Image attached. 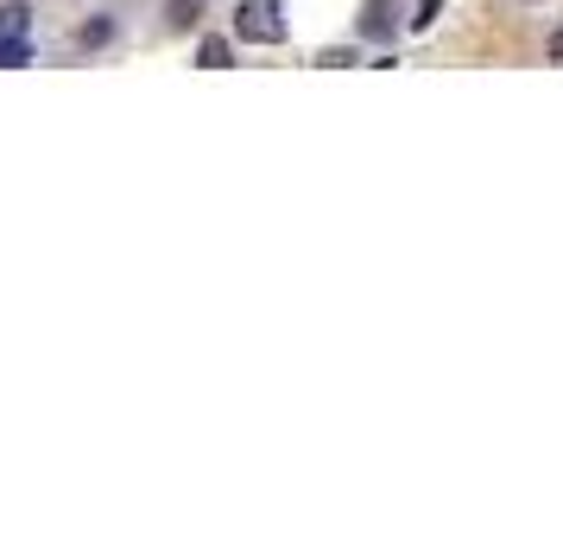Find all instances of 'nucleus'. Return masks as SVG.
<instances>
[{"instance_id":"obj_9","label":"nucleus","mask_w":563,"mask_h":545,"mask_svg":"<svg viewBox=\"0 0 563 545\" xmlns=\"http://www.w3.org/2000/svg\"><path fill=\"white\" fill-rule=\"evenodd\" d=\"M551 64H563V26L551 32Z\"/></svg>"},{"instance_id":"obj_7","label":"nucleus","mask_w":563,"mask_h":545,"mask_svg":"<svg viewBox=\"0 0 563 545\" xmlns=\"http://www.w3.org/2000/svg\"><path fill=\"white\" fill-rule=\"evenodd\" d=\"M437 13H443V0H418V13H411V32H431Z\"/></svg>"},{"instance_id":"obj_1","label":"nucleus","mask_w":563,"mask_h":545,"mask_svg":"<svg viewBox=\"0 0 563 545\" xmlns=\"http://www.w3.org/2000/svg\"><path fill=\"white\" fill-rule=\"evenodd\" d=\"M234 39H241V45H279L285 7L279 0H241V7H234Z\"/></svg>"},{"instance_id":"obj_5","label":"nucleus","mask_w":563,"mask_h":545,"mask_svg":"<svg viewBox=\"0 0 563 545\" xmlns=\"http://www.w3.org/2000/svg\"><path fill=\"white\" fill-rule=\"evenodd\" d=\"M26 64H32L26 39H0V70H26Z\"/></svg>"},{"instance_id":"obj_8","label":"nucleus","mask_w":563,"mask_h":545,"mask_svg":"<svg viewBox=\"0 0 563 545\" xmlns=\"http://www.w3.org/2000/svg\"><path fill=\"white\" fill-rule=\"evenodd\" d=\"M197 20V0H172V26H190Z\"/></svg>"},{"instance_id":"obj_4","label":"nucleus","mask_w":563,"mask_h":545,"mask_svg":"<svg viewBox=\"0 0 563 545\" xmlns=\"http://www.w3.org/2000/svg\"><path fill=\"white\" fill-rule=\"evenodd\" d=\"M197 64H203V70H229V64H234L229 39H203V45H197Z\"/></svg>"},{"instance_id":"obj_6","label":"nucleus","mask_w":563,"mask_h":545,"mask_svg":"<svg viewBox=\"0 0 563 545\" xmlns=\"http://www.w3.org/2000/svg\"><path fill=\"white\" fill-rule=\"evenodd\" d=\"M114 39V20H89V26L77 32V45H108Z\"/></svg>"},{"instance_id":"obj_3","label":"nucleus","mask_w":563,"mask_h":545,"mask_svg":"<svg viewBox=\"0 0 563 545\" xmlns=\"http://www.w3.org/2000/svg\"><path fill=\"white\" fill-rule=\"evenodd\" d=\"M367 39H393V0H367V20H361Z\"/></svg>"},{"instance_id":"obj_2","label":"nucleus","mask_w":563,"mask_h":545,"mask_svg":"<svg viewBox=\"0 0 563 545\" xmlns=\"http://www.w3.org/2000/svg\"><path fill=\"white\" fill-rule=\"evenodd\" d=\"M32 32V7L26 0H7V7H0V39H26Z\"/></svg>"}]
</instances>
